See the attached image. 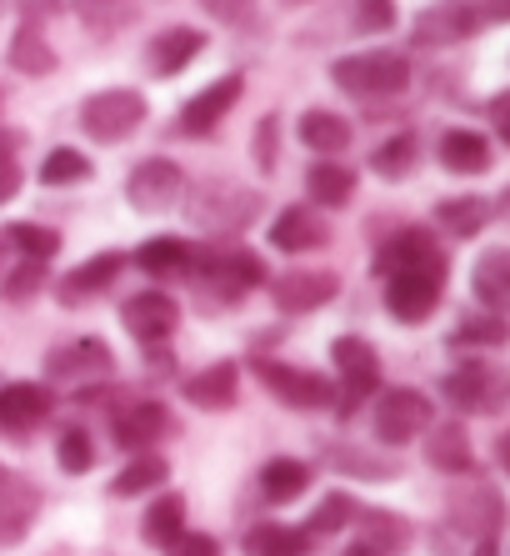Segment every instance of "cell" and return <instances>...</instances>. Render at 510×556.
I'll list each match as a JSON object with an SVG mask.
<instances>
[{"mask_svg": "<svg viewBox=\"0 0 510 556\" xmlns=\"http://www.w3.org/2000/svg\"><path fill=\"white\" fill-rule=\"evenodd\" d=\"M295 130H301V146H310L316 155H341V151H350V141H356V126L345 116H335V111H326V105L301 111Z\"/></svg>", "mask_w": 510, "mask_h": 556, "instance_id": "4316f807", "label": "cell"}, {"mask_svg": "<svg viewBox=\"0 0 510 556\" xmlns=\"http://www.w3.org/2000/svg\"><path fill=\"white\" fill-rule=\"evenodd\" d=\"M120 326H126L130 337L141 341V346H161V341L176 337L180 326V306L166 296V291H136V296H126V306H120Z\"/></svg>", "mask_w": 510, "mask_h": 556, "instance_id": "2e32d148", "label": "cell"}, {"mask_svg": "<svg viewBox=\"0 0 510 556\" xmlns=\"http://www.w3.org/2000/svg\"><path fill=\"white\" fill-rule=\"evenodd\" d=\"M111 371L115 356L101 337H80L46 351V387H80V381H101Z\"/></svg>", "mask_w": 510, "mask_h": 556, "instance_id": "8fae6325", "label": "cell"}, {"mask_svg": "<svg viewBox=\"0 0 510 556\" xmlns=\"http://www.w3.org/2000/svg\"><path fill=\"white\" fill-rule=\"evenodd\" d=\"M435 220H441L450 236L471 241V236H481L485 226H490V201H481V195H450V201L435 206Z\"/></svg>", "mask_w": 510, "mask_h": 556, "instance_id": "e575fe53", "label": "cell"}, {"mask_svg": "<svg viewBox=\"0 0 510 556\" xmlns=\"http://www.w3.org/2000/svg\"><path fill=\"white\" fill-rule=\"evenodd\" d=\"M435 421V406L425 391L416 387H385L370 406V427H375V441L381 446H410L416 437H425Z\"/></svg>", "mask_w": 510, "mask_h": 556, "instance_id": "5b68a950", "label": "cell"}, {"mask_svg": "<svg viewBox=\"0 0 510 556\" xmlns=\"http://www.w3.org/2000/svg\"><path fill=\"white\" fill-rule=\"evenodd\" d=\"M410 55L400 51H356V55H341L331 61V80L335 91L356 96V101H391L410 86Z\"/></svg>", "mask_w": 510, "mask_h": 556, "instance_id": "6da1fadb", "label": "cell"}, {"mask_svg": "<svg viewBox=\"0 0 510 556\" xmlns=\"http://www.w3.org/2000/svg\"><path fill=\"white\" fill-rule=\"evenodd\" d=\"M435 161H441L450 176H485L490 161H496V151H490V141H485L481 130H446L441 146H435Z\"/></svg>", "mask_w": 510, "mask_h": 556, "instance_id": "484cf974", "label": "cell"}, {"mask_svg": "<svg viewBox=\"0 0 510 556\" xmlns=\"http://www.w3.org/2000/svg\"><path fill=\"white\" fill-rule=\"evenodd\" d=\"M166 437H176V416H170L166 402H130L126 412H115V421H111V441L130 456L155 452Z\"/></svg>", "mask_w": 510, "mask_h": 556, "instance_id": "7c38bea8", "label": "cell"}, {"mask_svg": "<svg viewBox=\"0 0 510 556\" xmlns=\"http://www.w3.org/2000/svg\"><path fill=\"white\" fill-rule=\"evenodd\" d=\"M0 101H5V86H0Z\"/></svg>", "mask_w": 510, "mask_h": 556, "instance_id": "6f0895ef", "label": "cell"}, {"mask_svg": "<svg viewBox=\"0 0 510 556\" xmlns=\"http://www.w3.org/2000/svg\"><path fill=\"white\" fill-rule=\"evenodd\" d=\"M475 556H496V542L485 536V542H475Z\"/></svg>", "mask_w": 510, "mask_h": 556, "instance_id": "db71d44e", "label": "cell"}, {"mask_svg": "<svg viewBox=\"0 0 510 556\" xmlns=\"http://www.w3.org/2000/svg\"><path fill=\"white\" fill-rule=\"evenodd\" d=\"M5 241H11V251L21 261H46V266H51V261L61 256V231L36 226V220H11V226H5Z\"/></svg>", "mask_w": 510, "mask_h": 556, "instance_id": "74e56055", "label": "cell"}, {"mask_svg": "<svg viewBox=\"0 0 510 556\" xmlns=\"http://www.w3.org/2000/svg\"><path fill=\"white\" fill-rule=\"evenodd\" d=\"M241 96H245V71H226V76H216L205 91H195L191 101L180 105L176 130L180 136H211V130L230 116V105L241 101Z\"/></svg>", "mask_w": 510, "mask_h": 556, "instance_id": "4fadbf2b", "label": "cell"}, {"mask_svg": "<svg viewBox=\"0 0 510 556\" xmlns=\"http://www.w3.org/2000/svg\"><path fill=\"white\" fill-rule=\"evenodd\" d=\"M441 291H446V261L416 266V271H400L385 281V311H391V321H400V326H421L435 316Z\"/></svg>", "mask_w": 510, "mask_h": 556, "instance_id": "52a82bcc", "label": "cell"}, {"mask_svg": "<svg viewBox=\"0 0 510 556\" xmlns=\"http://www.w3.org/2000/svg\"><path fill=\"white\" fill-rule=\"evenodd\" d=\"M441 387H446V402L456 406V412H471V416H490L510 402V371H500V366H490V362L456 366Z\"/></svg>", "mask_w": 510, "mask_h": 556, "instance_id": "ba28073f", "label": "cell"}, {"mask_svg": "<svg viewBox=\"0 0 510 556\" xmlns=\"http://www.w3.org/2000/svg\"><path fill=\"white\" fill-rule=\"evenodd\" d=\"M180 531H186V496H180V492L151 496V506H145V517H141L145 546H161V552H170V546L180 542Z\"/></svg>", "mask_w": 510, "mask_h": 556, "instance_id": "f1b7e54d", "label": "cell"}, {"mask_svg": "<svg viewBox=\"0 0 510 556\" xmlns=\"http://www.w3.org/2000/svg\"><path fill=\"white\" fill-rule=\"evenodd\" d=\"M435 261H446V251L435 247V231H425V226H400V231L375 251V266H370V271L391 281V276H400V271H416V266H435Z\"/></svg>", "mask_w": 510, "mask_h": 556, "instance_id": "ac0fdd59", "label": "cell"}, {"mask_svg": "<svg viewBox=\"0 0 510 556\" xmlns=\"http://www.w3.org/2000/svg\"><path fill=\"white\" fill-rule=\"evenodd\" d=\"M485 111H490V126H496V136L510 146V91H500L496 101L485 105Z\"/></svg>", "mask_w": 510, "mask_h": 556, "instance_id": "681fc988", "label": "cell"}, {"mask_svg": "<svg viewBox=\"0 0 510 556\" xmlns=\"http://www.w3.org/2000/svg\"><path fill=\"white\" fill-rule=\"evenodd\" d=\"M191 281L201 286L216 306H226V301H241L245 291H255V286H266V261L255 256V251H245V247H226V251H205L201 247Z\"/></svg>", "mask_w": 510, "mask_h": 556, "instance_id": "277c9868", "label": "cell"}, {"mask_svg": "<svg viewBox=\"0 0 510 556\" xmlns=\"http://www.w3.org/2000/svg\"><path fill=\"white\" fill-rule=\"evenodd\" d=\"M500 517H506V506H500L496 492H485V486H481V492H471V496H456V502H450V521L471 531L475 542H485V536L500 527Z\"/></svg>", "mask_w": 510, "mask_h": 556, "instance_id": "836d02e7", "label": "cell"}, {"mask_svg": "<svg viewBox=\"0 0 510 556\" xmlns=\"http://www.w3.org/2000/svg\"><path fill=\"white\" fill-rule=\"evenodd\" d=\"M281 11H301V5H310V0H276Z\"/></svg>", "mask_w": 510, "mask_h": 556, "instance_id": "11a10c76", "label": "cell"}, {"mask_svg": "<svg viewBox=\"0 0 510 556\" xmlns=\"http://www.w3.org/2000/svg\"><path fill=\"white\" fill-rule=\"evenodd\" d=\"M310 481H316V471H310L301 456H270V462L260 466V492H266L270 502H295V496H306Z\"/></svg>", "mask_w": 510, "mask_h": 556, "instance_id": "1f68e13d", "label": "cell"}, {"mask_svg": "<svg viewBox=\"0 0 510 556\" xmlns=\"http://www.w3.org/2000/svg\"><path fill=\"white\" fill-rule=\"evenodd\" d=\"M211 46L201 26H161L145 40V76L155 80H176L186 65H195V55Z\"/></svg>", "mask_w": 510, "mask_h": 556, "instance_id": "9a60e30c", "label": "cell"}, {"mask_svg": "<svg viewBox=\"0 0 510 556\" xmlns=\"http://www.w3.org/2000/svg\"><path fill=\"white\" fill-rule=\"evenodd\" d=\"M350 21H356L360 36L396 30V0H356V5H350Z\"/></svg>", "mask_w": 510, "mask_h": 556, "instance_id": "bcb514c9", "label": "cell"}, {"mask_svg": "<svg viewBox=\"0 0 510 556\" xmlns=\"http://www.w3.org/2000/svg\"><path fill=\"white\" fill-rule=\"evenodd\" d=\"M141 356H145V366H151V371H170V366H176V356H170L166 341H161V346H141Z\"/></svg>", "mask_w": 510, "mask_h": 556, "instance_id": "f907efd6", "label": "cell"}, {"mask_svg": "<svg viewBox=\"0 0 510 556\" xmlns=\"http://www.w3.org/2000/svg\"><path fill=\"white\" fill-rule=\"evenodd\" d=\"M425 462H431L435 471H446V477H466L475 466L466 427H460V421H431V431H425Z\"/></svg>", "mask_w": 510, "mask_h": 556, "instance_id": "d4e9b609", "label": "cell"}, {"mask_svg": "<svg viewBox=\"0 0 510 556\" xmlns=\"http://www.w3.org/2000/svg\"><path fill=\"white\" fill-rule=\"evenodd\" d=\"M251 371L260 376V387L276 396L291 412H331L335 406V381L320 371H306V366H285L270 362V356H251Z\"/></svg>", "mask_w": 510, "mask_h": 556, "instance_id": "8992f818", "label": "cell"}, {"mask_svg": "<svg viewBox=\"0 0 510 556\" xmlns=\"http://www.w3.org/2000/svg\"><path fill=\"white\" fill-rule=\"evenodd\" d=\"M281 130H285L281 111H266V116L255 121V130H251V161H255V170H260V176H276V166H281Z\"/></svg>", "mask_w": 510, "mask_h": 556, "instance_id": "b9f144b4", "label": "cell"}, {"mask_svg": "<svg viewBox=\"0 0 510 556\" xmlns=\"http://www.w3.org/2000/svg\"><path fill=\"white\" fill-rule=\"evenodd\" d=\"M331 241V226L316 206H285L270 220V247L285 251V256H306V251H320Z\"/></svg>", "mask_w": 510, "mask_h": 556, "instance_id": "d6986e66", "label": "cell"}, {"mask_svg": "<svg viewBox=\"0 0 510 556\" xmlns=\"http://www.w3.org/2000/svg\"><path fill=\"white\" fill-rule=\"evenodd\" d=\"M471 291L490 316H510V247L481 251V261L471 271Z\"/></svg>", "mask_w": 510, "mask_h": 556, "instance_id": "603a6c76", "label": "cell"}, {"mask_svg": "<svg viewBox=\"0 0 510 556\" xmlns=\"http://www.w3.org/2000/svg\"><path fill=\"white\" fill-rule=\"evenodd\" d=\"M356 511H360V502L356 496H345V492H326L320 496V506L306 517V536L310 542H326V536H335V531H345L350 521H356Z\"/></svg>", "mask_w": 510, "mask_h": 556, "instance_id": "f35d334b", "label": "cell"}, {"mask_svg": "<svg viewBox=\"0 0 510 556\" xmlns=\"http://www.w3.org/2000/svg\"><path fill=\"white\" fill-rule=\"evenodd\" d=\"M510 341V326H506V316H466V321L450 331V346H506Z\"/></svg>", "mask_w": 510, "mask_h": 556, "instance_id": "7bdbcfd3", "label": "cell"}, {"mask_svg": "<svg viewBox=\"0 0 510 556\" xmlns=\"http://www.w3.org/2000/svg\"><path fill=\"white\" fill-rule=\"evenodd\" d=\"M166 556H220V542L211 531H180V542Z\"/></svg>", "mask_w": 510, "mask_h": 556, "instance_id": "c3c4849f", "label": "cell"}, {"mask_svg": "<svg viewBox=\"0 0 510 556\" xmlns=\"http://www.w3.org/2000/svg\"><path fill=\"white\" fill-rule=\"evenodd\" d=\"M126 266H130L126 251H95L90 261H80L76 271H65L51 291H55V301H61L65 311H76V306H86V301L105 296V291L120 281V271H126Z\"/></svg>", "mask_w": 510, "mask_h": 556, "instance_id": "5bb4252c", "label": "cell"}, {"mask_svg": "<svg viewBox=\"0 0 510 556\" xmlns=\"http://www.w3.org/2000/svg\"><path fill=\"white\" fill-rule=\"evenodd\" d=\"M166 481H170V462L161 452H145V456H136L130 466L115 471L111 496H155Z\"/></svg>", "mask_w": 510, "mask_h": 556, "instance_id": "d6a6232c", "label": "cell"}, {"mask_svg": "<svg viewBox=\"0 0 510 556\" xmlns=\"http://www.w3.org/2000/svg\"><path fill=\"white\" fill-rule=\"evenodd\" d=\"M245 556H306L310 552V536L291 521H255L245 531Z\"/></svg>", "mask_w": 510, "mask_h": 556, "instance_id": "4dcf8cb0", "label": "cell"}, {"mask_svg": "<svg viewBox=\"0 0 510 556\" xmlns=\"http://www.w3.org/2000/svg\"><path fill=\"white\" fill-rule=\"evenodd\" d=\"M5 251H11V241H5V236H0V261H5Z\"/></svg>", "mask_w": 510, "mask_h": 556, "instance_id": "9f6ffc18", "label": "cell"}, {"mask_svg": "<svg viewBox=\"0 0 510 556\" xmlns=\"http://www.w3.org/2000/svg\"><path fill=\"white\" fill-rule=\"evenodd\" d=\"M180 195H186V170L170 155H145L141 166L126 176V201L141 216H166Z\"/></svg>", "mask_w": 510, "mask_h": 556, "instance_id": "9c48e42d", "label": "cell"}, {"mask_svg": "<svg viewBox=\"0 0 510 556\" xmlns=\"http://www.w3.org/2000/svg\"><path fill=\"white\" fill-rule=\"evenodd\" d=\"M195 5H201L211 21H220V26H251L260 0H195Z\"/></svg>", "mask_w": 510, "mask_h": 556, "instance_id": "7dc6e473", "label": "cell"}, {"mask_svg": "<svg viewBox=\"0 0 510 556\" xmlns=\"http://www.w3.org/2000/svg\"><path fill=\"white\" fill-rule=\"evenodd\" d=\"M46 281H51L46 261H15L11 271L0 276V301L5 306H26V301H36L46 291Z\"/></svg>", "mask_w": 510, "mask_h": 556, "instance_id": "ab89813d", "label": "cell"}, {"mask_svg": "<svg viewBox=\"0 0 510 556\" xmlns=\"http://www.w3.org/2000/svg\"><path fill=\"white\" fill-rule=\"evenodd\" d=\"M306 191L316 206L341 211V206H350V195H356V170L341 166V161H310Z\"/></svg>", "mask_w": 510, "mask_h": 556, "instance_id": "f546056e", "label": "cell"}, {"mask_svg": "<svg viewBox=\"0 0 510 556\" xmlns=\"http://www.w3.org/2000/svg\"><path fill=\"white\" fill-rule=\"evenodd\" d=\"M36 486L26 477H11L0 471V542H21L26 527L36 521Z\"/></svg>", "mask_w": 510, "mask_h": 556, "instance_id": "83f0119b", "label": "cell"}, {"mask_svg": "<svg viewBox=\"0 0 510 556\" xmlns=\"http://www.w3.org/2000/svg\"><path fill=\"white\" fill-rule=\"evenodd\" d=\"M55 462H61V471H71V477H86L90 466H95V441H90V431L65 427L61 441H55Z\"/></svg>", "mask_w": 510, "mask_h": 556, "instance_id": "ee69618b", "label": "cell"}, {"mask_svg": "<svg viewBox=\"0 0 510 556\" xmlns=\"http://www.w3.org/2000/svg\"><path fill=\"white\" fill-rule=\"evenodd\" d=\"M416 161H421V141H416L410 130L385 136V141L370 151V170H375V176H385V181H400V176H410V170H416Z\"/></svg>", "mask_w": 510, "mask_h": 556, "instance_id": "d590c367", "label": "cell"}, {"mask_svg": "<svg viewBox=\"0 0 510 556\" xmlns=\"http://www.w3.org/2000/svg\"><path fill=\"white\" fill-rule=\"evenodd\" d=\"M180 391H186V402H191L195 412H230L235 396H241V366L235 362H211L195 376H186V387Z\"/></svg>", "mask_w": 510, "mask_h": 556, "instance_id": "44dd1931", "label": "cell"}, {"mask_svg": "<svg viewBox=\"0 0 510 556\" xmlns=\"http://www.w3.org/2000/svg\"><path fill=\"white\" fill-rule=\"evenodd\" d=\"M145 96L136 91V86H105V91H90L86 101H80L76 121H80V136L95 146H120L130 141L136 130L145 126Z\"/></svg>", "mask_w": 510, "mask_h": 556, "instance_id": "7a4b0ae2", "label": "cell"}, {"mask_svg": "<svg viewBox=\"0 0 510 556\" xmlns=\"http://www.w3.org/2000/svg\"><path fill=\"white\" fill-rule=\"evenodd\" d=\"M496 462H500V471H506V477H510V431L496 441Z\"/></svg>", "mask_w": 510, "mask_h": 556, "instance_id": "f5cc1de1", "label": "cell"}, {"mask_svg": "<svg viewBox=\"0 0 510 556\" xmlns=\"http://www.w3.org/2000/svg\"><path fill=\"white\" fill-rule=\"evenodd\" d=\"M5 61H11L21 76H36V80H46V76H55V71H61V55H55V46L46 40L40 21H21V26H15Z\"/></svg>", "mask_w": 510, "mask_h": 556, "instance_id": "cb8c5ba5", "label": "cell"}, {"mask_svg": "<svg viewBox=\"0 0 510 556\" xmlns=\"http://www.w3.org/2000/svg\"><path fill=\"white\" fill-rule=\"evenodd\" d=\"M266 286H270L276 311H285V316H306V311L331 306V301L341 296V276L335 271H285Z\"/></svg>", "mask_w": 510, "mask_h": 556, "instance_id": "e0dca14e", "label": "cell"}, {"mask_svg": "<svg viewBox=\"0 0 510 556\" xmlns=\"http://www.w3.org/2000/svg\"><path fill=\"white\" fill-rule=\"evenodd\" d=\"M55 412V391L46 381H5L0 387V427L30 431Z\"/></svg>", "mask_w": 510, "mask_h": 556, "instance_id": "ffe728a7", "label": "cell"}, {"mask_svg": "<svg viewBox=\"0 0 510 556\" xmlns=\"http://www.w3.org/2000/svg\"><path fill=\"white\" fill-rule=\"evenodd\" d=\"M21 146H26V130L0 126V206H11L21 186H26V170H21Z\"/></svg>", "mask_w": 510, "mask_h": 556, "instance_id": "60d3db41", "label": "cell"}, {"mask_svg": "<svg viewBox=\"0 0 510 556\" xmlns=\"http://www.w3.org/2000/svg\"><path fill=\"white\" fill-rule=\"evenodd\" d=\"M331 462H335V471H345V477H366V481H391L400 471V466L360 452V446H331Z\"/></svg>", "mask_w": 510, "mask_h": 556, "instance_id": "f6af8a7d", "label": "cell"}, {"mask_svg": "<svg viewBox=\"0 0 510 556\" xmlns=\"http://www.w3.org/2000/svg\"><path fill=\"white\" fill-rule=\"evenodd\" d=\"M481 11H475L471 0H435L416 15V26H410V40L425 46V51H446V46H460V40H475L481 36Z\"/></svg>", "mask_w": 510, "mask_h": 556, "instance_id": "30bf717a", "label": "cell"}, {"mask_svg": "<svg viewBox=\"0 0 510 556\" xmlns=\"http://www.w3.org/2000/svg\"><path fill=\"white\" fill-rule=\"evenodd\" d=\"M195 256H201V247H191L186 236H151L145 247H136L130 266H141L145 276H155V281H176V276L195 271Z\"/></svg>", "mask_w": 510, "mask_h": 556, "instance_id": "7402d4cb", "label": "cell"}, {"mask_svg": "<svg viewBox=\"0 0 510 556\" xmlns=\"http://www.w3.org/2000/svg\"><path fill=\"white\" fill-rule=\"evenodd\" d=\"M260 211H266V195L230 181H205L191 195V226H201L205 236H241L245 226H255Z\"/></svg>", "mask_w": 510, "mask_h": 556, "instance_id": "3957f363", "label": "cell"}, {"mask_svg": "<svg viewBox=\"0 0 510 556\" xmlns=\"http://www.w3.org/2000/svg\"><path fill=\"white\" fill-rule=\"evenodd\" d=\"M481 21H510V0H481Z\"/></svg>", "mask_w": 510, "mask_h": 556, "instance_id": "816d5d0a", "label": "cell"}, {"mask_svg": "<svg viewBox=\"0 0 510 556\" xmlns=\"http://www.w3.org/2000/svg\"><path fill=\"white\" fill-rule=\"evenodd\" d=\"M95 176V161H90L86 151H76V146H51L46 151V161H40V186H80Z\"/></svg>", "mask_w": 510, "mask_h": 556, "instance_id": "8d00e7d4", "label": "cell"}]
</instances>
